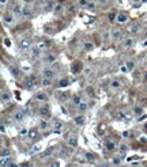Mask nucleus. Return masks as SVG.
<instances>
[{
  "mask_svg": "<svg viewBox=\"0 0 147 167\" xmlns=\"http://www.w3.org/2000/svg\"><path fill=\"white\" fill-rule=\"evenodd\" d=\"M95 7H97V3H95V1H90V3H88V6H87L88 10H95Z\"/></svg>",
  "mask_w": 147,
  "mask_h": 167,
  "instance_id": "33",
  "label": "nucleus"
},
{
  "mask_svg": "<svg viewBox=\"0 0 147 167\" xmlns=\"http://www.w3.org/2000/svg\"><path fill=\"white\" fill-rule=\"evenodd\" d=\"M4 132H6V125L1 124V133H4Z\"/></svg>",
  "mask_w": 147,
  "mask_h": 167,
  "instance_id": "48",
  "label": "nucleus"
},
{
  "mask_svg": "<svg viewBox=\"0 0 147 167\" xmlns=\"http://www.w3.org/2000/svg\"><path fill=\"white\" fill-rule=\"evenodd\" d=\"M19 134L21 136H27L29 134V130L26 129V128H22V129H19Z\"/></svg>",
  "mask_w": 147,
  "mask_h": 167,
  "instance_id": "32",
  "label": "nucleus"
},
{
  "mask_svg": "<svg viewBox=\"0 0 147 167\" xmlns=\"http://www.w3.org/2000/svg\"><path fill=\"white\" fill-rule=\"evenodd\" d=\"M78 110H79V111H84V110H87V103L82 102L80 105H78Z\"/></svg>",
  "mask_w": 147,
  "mask_h": 167,
  "instance_id": "25",
  "label": "nucleus"
},
{
  "mask_svg": "<svg viewBox=\"0 0 147 167\" xmlns=\"http://www.w3.org/2000/svg\"><path fill=\"white\" fill-rule=\"evenodd\" d=\"M88 3H90V0H79V1H78L79 7H82V8H87Z\"/></svg>",
  "mask_w": 147,
  "mask_h": 167,
  "instance_id": "19",
  "label": "nucleus"
},
{
  "mask_svg": "<svg viewBox=\"0 0 147 167\" xmlns=\"http://www.w3.org/2000/svg\"><path fill=\"white\" fill-rule=\"evenodd\" d=\"M134 113H135V116H142V114H143V109L142 107H135L134 109Z\"/></svg>",
  "mask_w": 147,
  "mask_h": 167,
  "instance_id": "26",
  "label": "nucleus"
},
{
  "mask_svg": "<svg viewBox=\"0 0 147 167\" xmlns=\"http://www.w3.org/2000/svg\"><path fill=\"white\" fill-rule=\"evenodd\" d=\"M1 100H3V103H6V102H8V100H10V95L6 91L1 92Z\"/></svg>",
  "mask_w": 147,
  "mask_h": 167,
  "instance_id": "21",
  "label": "nucleus"
},
{
  "mask_svg": "<svg viewBox=\"0 0 147 167\" xmlns=\"http://www.w3.org/2000/svg\"><path fill=\"white\" fill-rule=\"evenodd\" d=\"M53 128H55L56 132H59V129L61 128V122H60L59 120H55V121H53Z\"/></svg>",
  "mask_w": 147,
  "mask_h": 167,
  "instance_id": "22",
  "label": "nucleus"
},
{
  "mask_svg": "<svg viewBox=\"0 0 147 167\" xmlns=\"http://www.w3.org/2000/svg\"><path fill=\"white\" fill-rule=\"evenodd\" d=\"M53 76H55V71L51 69V68H46V69H44V72H42V78H44V79H52Z\"/></svg>",
  "mask_w": 147,
  "mask_h": 167,
  "instance_id": "3",
  "label": "nucleus"
},
{
  "mask_svg": "<svg viewBox=\"0 0 147 167\" xmlns=\"http://www.w3.org/2000/svg\"><path fill=\"white\" fill-rule=\"evenodd\" d=\"M34 0H23V3H33Z\"/></svg>",
  "mask_w": 147,
  "mask_h": 167,
  "instance_id": "54",
  "label": "nucleus"
},
{
  "mask_svg": "<svg viewBox=\"0 0 147 167\" xmlns=\"http://www.w3.org/2000/svg\"><path fill=\"white\" fill-rule=\"evenodd\" d=\"M63 151L65 152V154H70V152L72 151V147L71 145H70V147H63Z\"/></svg>",
  "mask_w": 147,
  "mask_h": 167,
  "instance_id": "39",
  "label": "nucleus"
},
{
  "mask_svg": "<svg viewBox=\"0 0 147 167\" xmlns=\"http://www.w3.org/2000/svg\"><path fill=\"white\" fill-rule=\"evenodd\" d=\"M128 21V15H127L125 12H120L116 15V22L117 23H120V25H123V23H125V22Z\"/></svg>",
  "mask_w": 147,
  "mask_h": 167,
  "instance_id": "1",
  "label": "nucleus"
},
{
  "mask_svg": "<svg viewBox=\"0 0 147 167\" xmlns=\"http://www.w3.org/2000/svg\"><path fill=\"white\" fill-rule=\"evenodd\" d=\"M110 87L113 88V90H118V88H121V82L120 80H113L110 83Z\"/></svg>",
  "mask_w": 147,
  "mask_h": 167,
  "instance_id": "17",
  "label": "nucleus"
},
{
  "mask_svg": "<svg viewBox=\"0 0 147 167\" xmlns=\"http://www.w3.org/2000/svg\"><path fill=\"white\" fill-rule=\"evenodd\" d=\"M93 42H90V41H87V42H84V45H83V48H84V50H91L93 49Z\"/></svg>",
  "mask_w": 147,
  "mask_h": 167,
  "instance_id": "24",
  "label": "nucleus"
},
{
  "mask_svg": "<svg viewBox=\"0 0 147 167\" xmlns=\"http://www.w3.org/2000/svg\"><path fill=\"white\" fill-rule=\"evenodd\" d=\"M35 84H37V78L34 75H31L29 78V80H27V88H33Z\"/></svg>",
  "mask_w": 147,
  "mask_h": 167,
  "instance_id": "8",
  "label": "nucleus"
},
{
  "mask_svg": "<svg viewBox=\"0 0 147 167\" xmlns=\"http://www.w3.org/2000/svg\"><path fill=\"white\" fill-rule=\"evenodd\" d=\"M98 167H102V166H98Z\"/></svg>",
  "mask_w": 147,
  "mask_h": 167,
  "instance_id": "63",
  "label": "nucleus"
},
{
  "mask_svg": "<svg viewBox=\"0 0 147 167\" xmlns=\"http://www.w3.org/2000/svg\"><path fill=\"white\" fill-rule=\"evenodd\" d=\"M90 72H91V69H90V68H86V69H84V73H86V75H88Z\"/></svg>",
  "mask_w": 147,
  "mask_h": 167,
  "instance_id": "47",
  "label": "nucleus"
},
{
  "mask_svg": "<svg viewBox=\"0 0 147 167\" xmlns=\"http://www.w3.org/2000/svg\"><path fill=\"white\" fill-rule=\"evenodd\" d=\"M56 61V56L55 54H48V56H46V59H45V63L46 64H49V65H51V64H53Z\"/></svg>",
  "mask_w": 147,
  "mask_h": 167,
  "instance_id": "13",
  "label": "nucleus"
},
{
  "mask_svg": "<svg viewBox=\"0 0 147 167\" xmlns=\"http://www.w3.org/2000/svg\"><path fill=\"white\" fill-rule=\"evenodd\" d=\"M61 11H63V7H61L60 4H57L55 7V12H61Z\"/></svg>",
  "mask_w": 147,
  "mask_h": 167,
  "instance_id": "41",
  "label": "nucleus"
},
{
  "mask_svg": "<svg viewBox=\"0 0 147 167\" xmlns=\"http://www.w3.org/2000/svg\"><path fill=\"white\" fill-rule=\"evenodd\" d=\"M72 102H74L75 105H80V103H82V99H80V96H78V95H76V96H74Z\"/></svg>",
  "mask_w": 147,
  "mask_h": 167,
  "instance_id": "31",
  "label": "nucleus"
},
{
  "mask_svg": "<svg viewBox=\"0 0 147 167\" xmlns=\"http://www.w3.org/2000/svg\"><path fill=\"white\" fill-rule=\"evenodd\" d=\"M3 21H4V23L7 26H11L14 23V17H11V15H4V17H3Z\"/></svg>",
  "mask_w": 147,
  "mask_h": 167,
  "instance_id": "11",
  "label": "nucleus"
},
{
  "mask_svg": "<svg viewBox=\"0 0 147 167\" xmlns=\"http://www.w3.org/2000/svg\"><path fill=\"white\" fill-rule=\"evenodd\" d=\"M68 145H71V147L78 145V140H76V137H70L68 139Z\"/></svg>",
  "mask_w": 147,
  "mask_h": 167,
  "instance_id": "20",
  "label": "nucleus"
},
{
  "mask_svg": "<svg viewBox=\"0 0 147 167\" xmlns=\"http://www.w3.org/2000/svg\"><path fill=\"white\" fill-rule=\"evenodd\" d=\"M127 150V145H125V144H123V145H121V151H125Z\"/></svg>",
  "mask_w": 147,
  "mask_h": 167,
  "instance_id": "53",
  "label": "nucleus"
},
{
  "mask_svg": "<svg viewBox=\"0 0 147 167\" xmlns=\"http://www.w3.org/2000/svg\"><path fill=\"white\" fill-rule=\"evenodd\" d=\"M6 3H7V0H0V4H1V7H4Z\"/></svg>",
  "mask_w": 147,
  "mask_h": 167,
  "instance_id": "45",
  "label": "nucleus"
},
{
  "mask_svg": "<svg viewBox=\"0 0 147 167\" xmlns=\"http://www.w3.org/2000/svg\"><path fill=\"white\" fill-rule=\"evenodd\" d=\"M134 1H138V0H134Z\"/></svg>",
  "mask_w": 147,
  "mask_h": 167,
  "instance_id": "62",
  "label": "nucleus"
},
{
  "mask_svg": "<svg viewBox=\"0 0 147 167\" xmlns=\"http://www.w3.org/2000/svg\"><path fill=\"white\" fill-rule=\"evenodd\" d=\"M4 45L6 46H10V45H11V42H10L8 38H4Z\"/></svg>",
  "mask_w": 147,
  "mask_h": 167,
  "instance_id": "44",
  "label": "nucleus"
},
{
  "mask_svg": "<svg viewBox=\"0 0 147 167\" xmlns=\"http://www.w3.org/2000/svg\"><path fill=\"white\" fill-rule=\"evenodd\" d=\"M121 37H123V33L120 31V30H113V31H112V38H113L114 41L121 39Z\"/></svg>",
  "mask_w": 147,
  "mask_h": 167,
  "instance_id": "9",
  "label": "nucleus"
},
{
  "mask_svg": "<svg viewBox=\"0 0 147 167\" xmlns=\"http://www.w3.org/2000/svg\"><path fill=\"white\" fill-rule=\"evenodd\" d=\"M143 46H147V41H143V44H142Z\"/></svg>",
  "mask_w": 147,
  "mask_h": 167,
  "instance_id": "56",
  "label": "nucleus"
},
{
  "mask_svg": "<svg viewBox=\"0 0 147 167\" xmlns=\"http://www.w3.org/2000/svg\"><path fill=\"white\" fill-rule=\"evenodd\" d=\"M10 71H11V73H12L14 76H18V75H19V69H18V68H15V67H10Z\"/></svg>",
  "mask_w": 147,
  "mask_h": 167,
  "instance_id": "27",
  "label": "nucleus"
},
{
  "mask_svg": "<svg viewBox=\"0 0 147 167\" xmlns=\"http://www.w3.org/2000/svg\"><path fill=\"white\" fill-rule=\"evenodd\" d=\"M106 147H108L109 150H113V148H114V143H112V141H108V144H106Z\"/></svg>",
  "mask_w": 147,
  "mask_h": 167,
  "instance_id": "43",
  "label": "nucleus"
},
{
  "mask_svg": "<svg viewBox=\"0 0 147 167\" xmlns=\"http://www.w3.org/2000/svg\"><path fill=\"white\" fill-rule=\"evenodd\" d=\"M38 48H40V49H45V48H48V44H46V42H41V44H40V45H38Z\"/></svg>",
  "mask_w": 147,
  "mask_h": 167,
  "instance_id": "42",
  "label": "nucleus"
},
{
  "mask_svg": "<svg viewBox=\"0 0 147 167\" xmlns=\"http://www.w3.org/2000/svg\"><path fill=\"white\" fill-rule=\"evenodd\" d=\"M6 164H10V159L8 158H7V159H6V158H1V166L6 167Z\"/></svg>",
  "mask_w": 147,
  "mask_h": 167,
  "instance_id": "37",
  "label": "nucleus"
},
{
  "mask_svg": "<svg viewBox=\"0 0 147 167\" xmlns=\"http://www.w3.org/2000/svg\"><path fill=\"white\" fill-rule=\"evenodd\" d=\"M143 1H147V0H143Z\"/></svg>",
  "mask_w": 147,
  "mask_h": 167,
  "instance_id": "61",
  "label": "nucleus"
},
{
  "mask_svg": "<svg viewBox=\"0 0 147 167\" xmlns=\"http://www.w3.org/2000/svg\"><path fill=\"white\" fill-rule=\"evenodd\" d=\"M22 167H29V166H27V164H26V163H25V164H23V166H22Z\"/></svg>",
  "mask_w": 147,
  "mask_h": 167,
  "instance_id": "59",
  "label": "nucleus"
},
{
  "mask_svg": "<svg viewBox=\"0 0 147 167\" xmlns=\"http://www.w3.org/2000/svg\"><path fill=\"white\" fill-rule=\"evenodd\" d=\"M117 118H118V120H127V114L123 113V111H118V113H117Z\"/></svg>",
  "mask_w": 147,
  "mask_h": 167,
  "instance_id": "30",
  "label": "nucleus"
},
{
  "mask_svg": "<svg viewBox=\"0 0 147 167\" xmlns=\"http://www.w3.org/2000/svg\"><path fill=\"white\" fill-rule=\"evenodd\" d=\"M38 136V130L37 129H30L29 130V134H27V137L31 139V140H34V139Z\"/></svg>",
  "mask_w": 147,
  "mask_h": 167,
  "instance_id": "16",
  "label": "nucleus"
},
{
  "mask_svg": "<svg viewBox=\"0 0 147 167\" xmlns=\"http://www.w3.org/2000/svg\"><path fill=\"white\" fill-rule=\"evenodd\" d=\"M109 38V33H104V39H108Z\"/></svg>",
  "mask_w": 147,
  "mask_h": 167,
  "instance_id": "49",
  "label": "nucleus"
},
{
  "mask_svg": "<svg viewBox=\"0 0 147 167\" xmlns=\"http://www.w3.org/2000/svg\"><path fill=\"white\" fill-rule=\"evenodd\" d=\"M143 82H144V83H147V72L143 75Z\"/></svg>",
  "mask_w": 147,
  "mask_h": 167,
  "instance_id": "46",
  "label": "nucleus"
},
{
  "mask_svg": "<svg viewBox=\"0 0 147 167\" xmlns=\"http://www.w3.org/2000/svg\"><path fill=\"white\" fill-rule=\"evenodd\" d=\"M134 68H135V63H134V61H128V63H127V69H128V71H132Z\"/></svg>",
  "mask_w": 147,
  "mask_h": 167,
  "instance_id": "28",
  "label": "nucleus"
},
{
  "mask_svg": "<svg viewBox=\"0 0 147 167\" xmlns=\"http://www.w3.org/2000/svg\"><path fill=\"white\" fill-rule=\"evenodd\" d=\"M68 96H70L68 92H57V98H59L60 100H67Z\"/></svg>",
  "mask_w": 147,
  "mask_h": 167,
  "instance_id": "18",
  "label": "nucleus"
},
{
  "mask_svg": "<svg viewBox=\"0 0 147 167\" xmlns=\"http://www.w3.org/2000/svg\"><path fill=\"white\" fill-rule=\"evenodd\" d=\"M6 156H10V151L3 148V151H1V158H6Z\"/></svg>",
  "mask_w": 147,
  "mask_h": 167,
  "instance_id": "35",
  "label": "nucleus"
},
{
  "mask_svg": "<svg viewBox=\"0 0 147 167\" xmlns=\"http://www.w3.org/2000/svg\"><path fill=\"white\" fill-rule=\"evenodd\" d=\"M127 31H128V33H131V34L138 33V31H139V26L138 25H131V26H128Z\"/></svg>",
  "mask_w": 147,
  "mask_h": 167,
  "instance_id": "12",
  "label": "nucleus"
},
{
  "mask_svg": "<svg viewBox=\"0 0 147 167\" xmlns=\"http://www.w3.org/2000/svg\"><path fill=\"white\" fill-rule=\"evenodd\" d=\"M51 79H44L42 80V86H45V87H48L49 84H51V82H49Z\"/></svg>",
  "mask_w": 147,
  "mask_h": 167,
  "instance_id": "40",
  "label": "nucleus"
},
{
  "mask_svg": "<svg viewBox=\"0 0 147 167\" xmlns=\"http://www.w3.org/2000/svg\"><path fill=\"white\" fill-rule=\"evenodd\" d=\"M19 48L23 50L26 49H31V41H30L29 38H25V39H22L21 44H19Z\"/></svg>",
  "mask_w": 147,
  "mask_h": 167,
  "instance_id": "2",
  "label": "nucleus"
},
{
  "mask_svg": "<svg viewBox=\"0 0 147 167\" xmlns=\"http://www.w3.org/2000/svg\"><path fill=\"white\" fill-rule=\"evenodd\" d=\"M144 118H146V116H142V117L139 118L138 121H139V122H142V121H144Z\"/></svg>",
  "mask_w": 147,
  "mask_h": 167,
  "instance_id": "51",
  "label": "nucleus"
},
{
  "mask_svg": "<svg viewBox=\"0 0 147 167\" xmlns=\"http://www.w3.org/2000/svg\"><path fill=\"white\" fill-rule=\"evenodd\" d=\"M123 136H124V137H128V136H129V132H123Z\"/></svg>",
  "mask_w": 147,
  "mask_h": 167,
  "instance_id": "50",
  "label": "nucleus"
},
{
  "mask_svg": "<svg viewBox=\"0 0 147 167\" xmlns=\"http://www.w3.org/2000/svg\"><path fill=\"white\" fill-rule=\"evenodd\" d=\"M25 116H26L25 110H18L17 113H15V116H14V118H15V121L21 122V121H23V120H25Z\"/></svg>",
  "mask_w": 147,
  "mask_h": 167,
  "instance_id": "5",
  "label": "nucleus"
},
{
  "mask_svg": "<svg viewBox=\"0 0 147 167\" xmlns=\"http://www.w3.org/2000/svg\"><path fill=\"white\" fill-rule=\"evenodd\" d=\"M59 86H60V87H65V86H68V80H67V79H63V80H60Z\"/></svg>",
  "mask_w": 147,
  "mask_h": 167,
  "instance_id": "36",
  "label": "nucleus"
},
{
  "mask_svg": "<svg viewBox=\"0 0 147 167\" xmlns=\"http://www.w3.org/2000/svg\"><path fill=\"white\" fill-rule=\"evenodd\" d=\"M46 126H48V122H46V121H44V120H42V121L40 122V128H41V129H45Z\"/></svg>",
  "mask_w": 147,
  "mask_h": 167,
  "instance_id": "38",
  "label": "nucleus"
},
{
  "mask_svg": "<svg viewBox=\"0 0 147 167\" xmlns=\"http://www.w3.org/2000/svg\"><path fill=\"white\" fill-rule=\"evenodd\" d=\"M40 150H41V147H40V145H34L33 148L30 150V152H29V154H31V155H33V154H35V152H38Z\"/></svg>",
  "mask_w": 147,
  "mask_h": 167,
  "instance_id": "29",
  "label": "nucleus"
},
{
  "mask_svg": "<svg viewBox=\"0 0 147 167\" xmlns=\"http://www.w3.org/2000/svg\"><path fill=\"white\" fill-rule=\"evenodd\" d=\"M106 1H108V0H101V3H106Z\"/></svg>",
  "mask_w": 147,
  "mask_h": 167,
  "instance_id": "58",
  "label": "nucleus"
},
{
  "mask_svg": "<svg viewBox=\"0 0 147 167\" xmlns=\"http://www.w3.org/2000/svg\"><path fill=\"white\" fill-rule=\"evenodd\" d=\"M22 11H23V7L19 4H14L12 7V14L14 17H19V15H22Z\"/></svg>",
  "mask_w": 147,
  "mask_h": 167,
  "instance_id": "7",
  "label": "nucleus"
},
{
  "mask_svg": "<svg viewBox=\"0 0 147 167\" xmlns=\"http://www.w3.org/2000/svg\"><path fill=\"white\" fill-rule=\"evenodd\" d=\"M102 167H109V166H108V164H104V166H102Z\"/></svg>",
  "mask_w": 147,
  "mask_h": 167,
  "instance_id": "60",
  "label": "nucleus"
},
{
  "mask_svg": "<svg viewBox=\"0 0 147 167\" xmlns=\"http://www.w3.org/2000/svg\"><path fill=\"white\" fill-rule=\"evenodd\" d=\"M35 99H37L38 102H46V100H48V96H46V94L41 92V94H37V95H35Z\"/></svg>",
  "mask_w": 147,
  "mask_h": 167,
  "instance_id": "14",
  "label": "nucleus"
},
{
  "mask_svg": "<svg viewBox=\"0 0 147 167\" xmlns=\"http://www.w3.org/2000/svg\"><path fill=\"white\" fill-rule=\"evenodd\" d=\"M51 167H59V163H57V162L52 163V166H51Z\"/></svg>",
  "mask_w": 147,
  "mask_h": 167,
  "instance_id": "52",
  "label": "nucleus"
},
{
  "mask_svg": "<svg viewBox=\"0 0 147 167\" xmlns=\"http://www.w3.org/2000/svg\"><path fill=\"white\" fill-rule=\"evenodd\" d=\"M22 17H23V18H30V17H31V10H30L29 7H23Z\"/></svg>",
  "mask_w": 147,
  "mask_h": 167,
  "instance_id": "15",
  "label": "nucleus"
},
{
  "mask_svg": "<svg viewBox=\"0 0 147 167\" xmlns=\"http://www.w3.org/2000/svg\"><path fill=\"white\" fill-rule=\"evenodd\" d=\"M75 122L78 124V125H82L84 122V117L83 116H78V117H75Z\"/></svg>",
  "mask_w": 147,
  "mask_h": 167,
  "instance_id": "23",
  "label": "nucleus"
},
{
  "mask_svg": "<svg viewBox=\"0 0 147 167\" xmlns=\"http://www.w3.org/2000/svg\"><path fill=\"white\" fill-rule=\"evenodd\" d=\"M134 44H135V38H132V37H128L125 41H124V46H125V48H132Z\"/></svg>",
  "mask_w": 147,
  "mask_h": 167,
  "instance_id": "10",
  "label": "nucleus"
},
{
  "mask_svg": "<svg viewBox=\"0 0 147 167\" xmlns=\"http://www.w3.org/2000/svg\"><path fill=\"white\" fill-rule=\"evenodd\" d=\"M80 68H82V67H80V64H79V63H76V64H75V67L72 68V72H74V73H76V72H79Z\"/></svg>",
  "mask_w": 147,
  "mask_h": 167,
  "instance_id": "34",
  "label": "nucleus"
},
{
  "mask_svg": "<svg viewBox=\"0 0 147 167\" xmlns=\"http://www.w3.org/2000/svg\"><path fill=\"white\" fill-rule=\"evenodd\" d=\"M40 116H42V117H49L51 116V107L49 106H42V107H40Z\"/></svg>",
  "mask_w": 147,
  "mask_h": 167,
  "instance_id": "4",
  "label": "nucleus"
},
{
  "mask_svg": "<svg viewBox=\"0 0 147 167\" xmlns=\"http://www.w3.org/2000/svg\"><path fill=\"white\" fill-rule=\"evenodd\" d=\"M40 54H41V49H40L38 46H33L31 50H30V57H31V59H35V57H38Z\"/></svg>",
  "mask_w": 147,
  "mask_h": 167,
  "instance_id": "6",
  "label": "nucleus"
},
{
  "mask_svg": "<svg viewBox=\"0 0 147 167\" xmlns=\"http://www.w3.org/2000/svg\"><path fill=\"white\" fill-rule=\"evenodd\" d=\"M11 167H18V166L15 164V163H11Z\"/></svg>",
  "mask_w": 147,
  "mask_h": 167,
  "instance_id": "57",
  "label": "nucleus"
},
{
  "mask_svg": "<svg viewBox=\"0 0 147 167\" xmlns=\"http://www.w3.org/2000/svg\"><path fill=\"white\" fill-rule=\"evenodd\" d=\"M86 156H87V158H88V159H93V158H94V156H93V155H91V154H87V155H86Z\"/></svg>",
  "mask_w": 147,
  "mask_h": 167,
  "instance_id": "55",
  "label": "nucleus"
}]
</instances>
